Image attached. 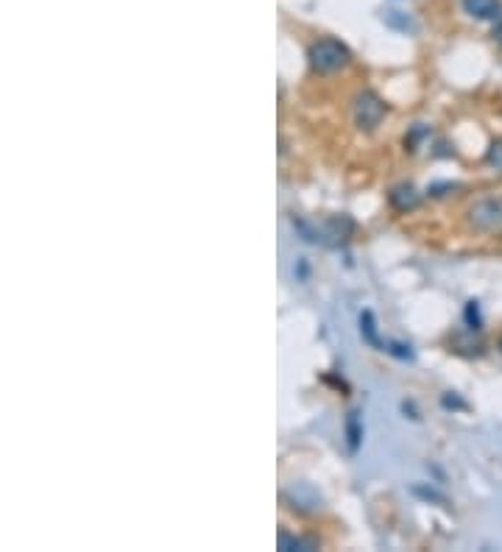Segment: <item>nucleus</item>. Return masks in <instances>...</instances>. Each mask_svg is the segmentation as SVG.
Wrapping results in <instances>:
<instances>
[{"instance_id":"obj_1","label":"nucleus","mask_w":502,"mask_h":552,"mask_svg":"<svg viewBox=\"0 0 502 552\" xmlns=\"http://www.w3.org/2000/svg\"><path fill=\"white\" fill-rule=\"evenodd\" d=\"M307 59H310V67L315 73H338L340 67H347L352 54L344 42H338L332 37H324V39H315L310 45V51H307Z\"/></svg>"},{"instance_id":"obj_2","label":"nucleus","mask_w":502,"mask_h":552,"mask_svg":"<svg viewBox=\"0 0 502 552\" xmlns=\"http://www.w3.org/2000/svg\"><path fill=\"white\" fill-rule=\"evenodd\" d=\"M385 101L377 96L374 89H363L357 92V98H355V123L360 131H374L382 118H385Z\"/></svg>"},{"instance_id":"obj_3","label":"nucleus","mask_w":502,"mask_h":552,"mask_svg":"<svg viewBox=\"0 0 502 552\" xmlns=\"http://www.w3.org/2000/svg\"><path fill=\"white\" fill-rule=\"evenodd\" d=\"M469 218L477 229H483V232H494V229L502 226V198L477 201L469 210Z\"/></svg>"},{"instance_id":"obj_4","label":"nucleus","mask_w":502,"mask_h":552,"mask_svg":"<svg viewBox=\"0 0 502 552\" xmlns=\"http://www.w3.org/2000/svg\"><path fill=\"white\" fill-rule=\"evenodd\" d=\"M464 12L481 22L502 20V0H464Z\"/></svg>"},{"instance_id":"obj_5","label":"nucleus","mask_w":502,"mask_h":552,"mask_svg":"<svg viewBox=\"0 0 502 552\" xmlns=\"http://www.w3.org/2000/svg\"><path fill=\"white\" fill-rule=\"evenodd\" d=\"M388 201H391L394 210L399 213H407V210H416L419 204V193L410 188V184H397V188L388 193Z\"/></svg>"},{"instance_id":"obj_6","label":"nucleus","mask_w":502,"mask_h":552,"mask_svg":"<svg viewBox=\"0 0 502 552\" xmlns=\"http://www.w3.org/2000/svg\"><path fill=\"white\" fill-rule=\"evenodd\" d=\"M360 335H363V340H366V343H372V347H382L385 349V343L377 335V324H374L372 310H363V315H360Z\"/></svg>"},{"instance_id":"obj_7","label":"nucleus","mask_w":502,"mask_h":552,"mask_svg":"<svg viewBox=\"0 0 502 552\" xmlns=\"http://www.w3.org/2000/svg\"><path fill=\"white\" fill-rule=\"evenodd\" d=\"M347 441H349V452H357L360 449V441H363V427H360V413L352 410L347 416Z\"/></svg>"},{"instance_id":"obj_8","label":"nucleus","mask_w":502,"mask_h":552,"mask_svg":"<svg viewBox=\"0 0 502 552\" xmlns=\"http://www.w3.org/2000/svg\"><path fill=\"white\" fill-rule=\"evenodd\" d=\"M280 549L290 552V549H318V541L313 539H302V536H290L288 531L280 533Z\"/></svg>"},{"instance_id":"obj_9","label":"nucleus","mask_w":502,"mask_h":552,"mask_svg":"<svg viewBox=\"0 0 502 552\" xmlns=\"http://www.w3.org/2000/svg\"><path fill=\"white\" fill-rule=\"evenodd\" d=\"M385 20H388V26L402 29V31L414 29V22H410V17H407V14H402V12H385Z\"/></svg>"},{"instance_id":"obj_10","label":"nucleus","mask_w":502,"mask_h":552,"mask_svg":"<svg viewBox=\"0 0 502 552\" xmlns=\"http://www.w3.org/2000/svg\"><path fill=\"white\" fill-rule=\"evenodd\" d=\"M466 324H469V330H481V327H483V321H481V305H477V302H469V305H466Z\"/></svg>"},{"instance_id":"obj_11","label":"nucleus","mask_w":502,"mask_h":552,"mask_svg":"<svg viewBox=\"0 0 502 552\" xmlns=\"http://www.w3.org/2000/svg\"><path fill=\"white\" fill-rule=\"evenodd\" d=\"M486 159H489V165H491V168H497V171H502V140H497V143H491V148H489V154H486Z\"/></svg>"},{"instance_id":"obj_12","label":"nucleus","mask_w":502,"mask_h":552,"mask_svg":"<svg viewBox=\"0 0 502 552\" xmlns=\"http://www.w3.org/2000/svg\"><path fill=\"white\" fill-rule=\"evenodd\" d=\"M441 405H444V407H464V402H461V399H455V397H449V394L441 399Z\"/></svg>"},{"instance_id":"obj_13","label":"nucleus","mask_w":502,"mask_h":552,"mask_svg":"<svg viewBox=\"0 0 502 552\" xmlns=\"http://www.w3.org/2000/svg\"><path fill=\"white\" fill-rule=\"evenodd\" d=\"M494 39H499V42H502V20H497V22H494Z\"/></svg>"},{"instance_id":"obj_14","label":"nucleus","mask_w":502,"mask_h":552,"mask_svg":"<svg viewBox=\"0 0 502 552\" xmlns=\"http://www.w3.org/2000/svg\"><path fill=\"white\" fill-rule=\"evenodd\" d=\"M497 349H499V355H502V338H499V343H497Z\"/></svg>"}]
</instances>
